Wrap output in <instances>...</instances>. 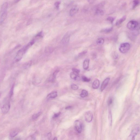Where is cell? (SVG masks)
Listing matches in <instances>:
<instances>
[{
    "label": "cell",
    "mask_w": 140,
    "mask_h": 140,
    "mask_svg": "<svg viewBox=\"0 0 140 140\" xmlns=\"http://www.w3.org/2000/svg\"><path fill=\"white\" fill-rule=\"evenodd\" d=\"M0 107L2 113L6 114L9 112L11 107V104L8 98H5L0 103Z\"/></svg>",
    "instance_id": "1"
},
{
    "label": "cell",
    "mask_w": 140,
    "mask_h": 140,
    "mask_svg": "<svg viewBox=\"0 0 140 140\" xmlns=\"http://www.w3.org/2000/svg\"><path fill=\"white\" fill-rule=\"evenodd\" d=\"M31 46L30 44L28 43L27 45L22 49H20L17 53L14 59L15 62H17L20 61L22 59L23 55L26 52L28 49Z\"/></svg>",
    "instance_id": "2"
},
{
    "label": "cell",
    "mask_w": 140,
    "mask_h": 140,
    "mask_svg": "<svg viewBox=\"0 0 140 140\" xmlns=\"http://www.w3.org/2000/svg\"><path fill=\"white\" fill-rule=\"evenodd\" d=\"M139 131V126L137 125L134 126L132 129L130 134L129 136L128 140H134L138 134Z\"/></svg>",
    "instance_id": "3"
},
{
    "label": "cell",
    "mask_w": 140,
    "mask_h": 140,
    "mask_svg": "<svg viewBox=\"0 0 140 140\" xmlns=\"http://www.w3.org/2000/svg\"><path fill=\"white\" fill-rule=\"evenodd\" d=\"M130 48V45L128 43L121 44L119 48V50L121 53H125L129 51Z\"/></svg>",
    "instance_id": "4"
},
{
    "label": "cell",
    "mask_w": 140,
    "mask_h": 140,
    "mask_svg": "<svg viewBox=\"0 0 140 140\" xmlns=\"http://www.w3.org/2000/svg\"><path fill=\"white\" fill-rule=\"evenodd\" d=\"M138 22L133 20L129 22L127 24V27L128 29L132 31L136 30L138 28Z\"/></svg>",
    "instance_id": "5"
},
{
    "label": "cell",
    "mask_w": 140,
    "mask_h": 140,
    "mask_svg": "<svg viewBox=\"0 0 140 140\" xmlns=\"http://www.w3.org/2000/svg\"><path fill=\"white\" fill-rule=\"evenodd\" d=\"M74 127L76 131L78 133H81L82 131L83 125L82 123L79 120H76L74 123Z\"/></svg>",
    "instance_id": "6"
},
{
    "label": "cell",
    "mask_w": 140,
    "mask_h": 140,
    "mask_svg": "<svg viewBox=\"0 0 140 140\" xmlns=\"http://www.w3.org/2000/svg\"><path fill=\"white\" fill-rule=\"evenodd\" d=\"M84 117L85 120L87 122L90 123L91 122L93 118V115L91 111H87L85 114Z\"/></svg>",
    "instance_id": "7"
},
{
    "label": "cell",
    "mask_w": 140,
    "mask_h": 140,
    "mask_svg": "<svg viewBox=\"0 0 140 140\" xmlns=\"http://www.w3.org/2000/svg\"><path fill=\"white\" fill-rule=\"evenodd\" d=\"M110 80V78L108 77L106 78L104 81H103L101 86L100 90L101 92H102L105 90Z\"/></svg>",
    "instance_id": "8"
},
{
    "label": "cell",
    "mask_w": 140,
    "mask_h": 140,
    "mask_svg": "<svg viewBox=\"0 0 140 140\" xmlns=\"http://www.w3.org/2000/svg\"><path fill=\"white\" fill-rule=\"evenodd\" d=\"M70 35L69 33H67L62 39V42L63 44H67L69 43L70 40Z\"/></svg>",
    "instance_id": "9"
},
{
    "label": "cell",
    "mask_w": 140,
    "mask_h": 140,
    "mask_svg": "<svg viewBox=\"0 0 140 140\" xmlns=\"http://www.w3.org/2000/svg\"><path fill=\"white\" fill-rule=\"evenodd\" d=\"M1 15L0 17V24H1L6 19L7 17V11L1 12Z\"/></svg>",
    "instance_id": "10"
},
{
    "label": "cell",
    "mask_w": 140,
    "mask_h": 140,
    "mask_svg": "<svg viewBox=\"0 0 140 140\" xmlns=\"http://www.w3.org/2000/svg\"><path fill=\"white\" fill-rule=\"evenodd\" d=\"M79 8L77 7L73 8L70 10V15L71 17L75 15L79 11Z\"/></svg>",
    "instance_id": "11"
},
{
    "label": "cell",
    "mask_w": 140,
    "mask_h": 140,
    "mask_svg": "<svg viewBox=\"0 0 140 140\" xmlns=\"http://www.w3.org/2000/svg\"><path fill=\"white\" fill-rule=\"evenodd\" d=\"M100 85V81L99 80L96 79L93 82L92 87L93 89H97L99 87Z\"/></svg>",
    "instance_id": "12"
},
{
    "label": "cell",
    "mask_w": 140,
    "mask_h": 140,
    "mask_svg": "<svg viewBox=\"0 0 140 140\" xmlns=\"http://www.w3.org/2000/svg\"><path fill=\"white\" fill-rule=\"evenodd\" d=\"M90 60L89 59H85L83 64V67L84 69L87 70L89 68Z\"/></svg>",
    "instance_id": "13"
},
{
    "label": "cell",
    "mask_w": 140,
    "mask_h": 140,
    "mask_svg": "<svg viewBox=\"0 0 140 140\" xmlns=\"http://www.w3.org/2000/svg\"><path fill=\"white\" fill-rule=\"evenodd\" d=\"M79 73L72 71L70 74V76L72 79L76 80L79 77Z\"/></svg>",
    "instance_id": "14"
},
{
    "label": "cell",
    "mask_w": 140,
    "mask_h": 140,
    "mask_svg": "<svg viewBox=\"0 0 140 140\" xmlns=\"http://www.w3.org/2000/svg\"><path fill=\"white\" fill-rule=\"evenodd\" d=\"M57 96V93L56 92L54 91L51 92L48 94L47 96L49 98H54Z\"/></svg>",
    "instance_id": "15"
},
{
    "label": "cell",
    "mask_w": 140,
    "mask_h": 140,
    "mask_svg": "<svg viewBox=\"0 0 140 140\" xmlns=\"http://www.w3.org/2000/svg\"><path fill=\"white\" fill-rule=\"evenodd\" d=\"M8 7V3L6 2L2 5L1 8V12L7 11V9Z\"/></svg>",
    "instance_id": "16"
},
{
    "label": "cell",
    "mask_w": 140,
    "mask_h": 140,
    "mask_svg": "<svg viewBox=\"0 0 140 140\" xmlns=\"http://www.w3.org/2000/svg\"><path fill=\"white\" fill-rule=\"evenodd\" d=\"M108 117L109 123L110 125L111 126L112 125L113 119L112 114L111 110L109 111Z\"/></svg>",
    "instance_id": "17"
},
{
    "label": "cell",
    "mask_w": 140,
    "mask_h": 140,
    "mask_svg": "<svg viewBox=\"0 0 140 140\" xmlns=\"http://www.w3.org/2000/svg\"><path fill=\"white\" fill-rule=\"evenodd\" d=\"M126 19V17L125 16H124L121 19L118 20L116 23V25L118 26L121 24L125 21Z\"/></svg>",
    "instance_id": "18"
},
{
    "label": "cell",
    "mask_w": 140,
    "mask_h": 140,
    "mask_svg": "<svg viewBox=\"0 0 140 140\" xmlns=\"http://www.w3.org/2000/svg\"><path fill=\"white\" fill-rule=\"evenodd\" d=\"M19 133V132L17 130H13L10 133V136L12 138L16 137Z\"/></svg>",
    "instance_id": "19"
},
{
    "label": "cell",
    "mask_w": 140,
    "mask_h": 140,
    "mask_svg": "<svg viewBox=\"0 0 140 140\" xmlns=\"http://www.w3.org/2000/svg\"><path fill=\"white\" fill-rule=\"evenodd\" d=\"M88 93L87 90H83L81 93L80 94V96L84 98L87 96L88 95Z\"/></svg>",
    "instance_id": "20"
},
{
    "label": "cell",
    "mask_w": 140,
    "mask_h": 140,
    "mask_svg": "<svg viewBox=\"0 0 140 140\" xmlns=\"http://www.w3.org/2000/svg\"><path fill=\"white\" fill-rule=\"evenodd\" d=\"M95 13L97 15H102L104 14V12L102 9H98L96 10Z\"/></svg>",
    "instance_id": "21"
},
{
    "label": "cell",
    "mask_w": 140,
    "mask_h": 140,
    "mask_svg": "<svg viewBox=\"0 0 140 140\" xmlns=\"http://www.w3.org/2000/svg\"><path fill=\"white\" fill-rule=\"evenodd\" d=\"M104 42V39L103 38H98L97 41V44L98 45L100 46L103 45Z\"/></svg>",
    "instance_id": "22"
},
{
    "label": "cell",
    "mask_w": 140,
    "mask_h": 140,
    "mask_svg": "<svg viewBox=\"0 0 140 140\" xmlns=\"http://www.w3.org/2000/svg\"><path fill=\"white\" fill-rule=\"evenodd\" d=\"M139 3V0H134L133 2V9L135 8L138 5Z\"/></svg>",
    "instance_id": "23"
},
{
    "label": "cell",
    "mask_w": 140,
    "mask_h": 140,
    "mask_svg": "<svg viewBox=\"0 0 140 140\" xmlns=\"http://www.w3.org/2000/svg\"><path fill=\"white\" fill-rule=\"evenodd\" d=\"M113 28L110 27L106 28L102 30V32L104 33H109L112 30Z\"/></svg>",
    "instance_id": "24"
},
{
    "label": "cell",
    "mask_w": 140,
    "mask_h": 140,
    "mask_svg": "<svg viewBox=\"0 0 140 140\" xmlns=\"http://www.w3.org/2000/svg\"><path fill=\"white\" fill-rule=\"evenodd\" d=\"M41 112L38 113H37L34 114L32 117V118L33 120H35L37 119L41 115Z\"/></svg>",
    "instance_id": "25"
},
{
    "label": "cell",
    "mask_w": 140,
    "mask_h": 140,
    "mask_svg": "<svg viewBox=\"0 0 140 140\" xmlns=\"http://www.w3.org/2000/svg\"><path fill=\"white\" fill-rule=\"evenodd\" d=\"M14 85H12L11 90H10L9 94V97L10 98H11L13 95L14 93Z\"/></svg>",
    "instance_id": "26"
},
{
    "label": "cell",
    "mask_w": 140,
    "mask_h": 140,
    "mask_svg": "<svg viewBox=\"0 0 140 140\" xmlns=\"http://www.w3.org/2000/svg\"><path fill=\"white\" fill-rule=\"evenodd\" d=\"M82 81L85 82H88L90 81L91 79L90 78H88L85 76H83L82 77Z\"/></svg>",
    "instance_id": "27"
},
{
    "label": "cell",
    "mask_w": 140,
    "mask_h": 140,
    "mask_svg": "<svg viewBox=\"0 0 140 140\" xmlns=\"http://www.w3.org/2000/svg\"><path fill=\"white\" fill-rule=\"evenodd\" d=\"M71 89L73 90H76L78 89L79 87L77 85L75 84H72L71 85Z\"/></svg>",
    "instance_id": "28"
},
{
    "label": "cell",
    "mask_w": 140,
    "mask_h": 140,
    "mask_svg": "<svg viewBox=\"0 0 140 140\" xmlns=\"http://www.w3.org/2000/svg\"><path fill=\"white\" fill-rule=\"evenodd\" d=\"M32 64V62L30 61L24 65V67L25 69H27L30 67Z\"/></svg>",
    "instance_id": "29"
},
{
    "label": "cell",
    "mask_w": 140,
    "mask_h": 140,
    "mask_svg": "<svg viewBox=\"0 0 140 140\" xmlns=\"http://www.w3.org/2000/svg\"><path fill=\"white\" fill-rule=\"evenodd\" d=\"M59 71L58 70H56L54 72L53 75V78L52 80L53 81H54V80L55 79Z\"/></svg>",
    "instance_id": "30"
},
{
    "label": "cell",
    "mask_w": 140,
    "mask_h": 140,
    "mask_svg": "<svg viewBox=\"0 0 140 140\" xmlns=\"http://www.w3.org/2000/svg\"><path fill=\"white\" fill-rule=\"evenodd\" d=\"M115 19V18L112 17H108L107 18V20L108 21L111 23H112Z\"/></svg>",
    "instance_id": "31"
},
{
    "label": "cell",
    "mask_w": 140,
    "mask_h": 140,
    "mask_svg": "<svg viewBox=\"0 0 140 140\" xmlns=\"http://www.w3.org/2000/svg\"><path fill=\"white\" fill-rule=\"evenodd\" d=\"M60 4V2L59 1L56 2L54 4V6L57 9H58L59 7V6Z\"/></svg>",
    "instance_id": "32"
},
{
    "label": "cell",
    "mask_w": 140,
    "mask_h": 140,
    "mask_svg": "<svg viewBox=\"0 0 140 140\" xmlns=\"http://www.w3.org/2000/svg\"><path fill=\"white\" fill-rule=\"evenodd\" d=\"M113 102V100L112 98H110L108 100V105L109 106H110L112 103Z\"/></svg>",
    "instance_id": "33"
},
{
    "label": "cell",
    "mask_w": 140,
    "mask_h": 140,
    "mask_svg": "<svg viewBox=\"0 0 140 140\" xmlns=\"http://www.w3.org/2000/svg\"><path fill=\"white\" fill-rule=\"evenodd\" d=\"M61 113L59 112L58 113L54 114L53 117L54 118H56L58 117L60 115Z\"/></svg>",
    "instance_id": "34"
},
{
    "label": "cell",
    "mask_w": 140,
    "mask_h": 140,
    "mask_svg": "<svg viewBox=\"0 0 140 140\" xmlns=\"http://www.w3.org/2000/svg\"><path fill=\"white\" fill-rule=\"evenodd\" d=\"M71 108V106H68V107H67L66 108V110H69Z\"/></svg>",
    "instance_id": "35"
},
{
    "label": "cell",
    "mask_w": 140,
    "mask_h": 140,
    "mask_svg": "<svg viewBox=\"0 0 140 140\" xmlns=\"http://www.w3.org/2000/svg\"><path fill=\"white\" fill-rule=\"evenodd\" d=\"M48 136H49V138H50V137L51 136V133H49L48 134Z\"/></svg>",
    "instance_id": "36"
},
{
    "label": "cell",
    "mask_w": 140,
    "mask_h": 140,
    "mask_svg": "<svg viewBox=\"0 0 140 140\" xmlns=\"http://www.w3.org/2000/svg\"><path fill=\"white\" fill-rule=\"evenodd\" d=\"M20 0H16L15 1V2H16V3H17V2H19Z\"/></svg>",
    "instance_id": "37"
},
{
    "label": "cell",
    "mask_w": 140,
    "mask_h": 140,
    "mask_svg": "<svg viewBox=\"0 0 140 140\" xmlns=\"http://www.w3.org/2000/svg\"><path fill=\"white\" fill-rule=\"evenodd\" d=\"M57 139V138H56V137H55V138H54V139H54V140H57V139Z\"/></svg>",
    "instance_id": "38"
},
{
    "label": "cell",
    "mask_w": 140,
    "mask_h": 140,
    "mask_svg": "<svg viewBox=\"0 0 140 140\" xmlns=\"http://www.w3.org/2000/svg\"></svg>",
    "instance_id": "39"
},
{
    "label": "cell",
    "mask_w": 140,
    "mask_h": 140,
    "mask_svg": "<svg viewBox=\"0 0 140 140\" xmlns=\"http://www.w3.org/2000/svg\"></svg>",
    "instance_id": "40"
}]
</instances>
